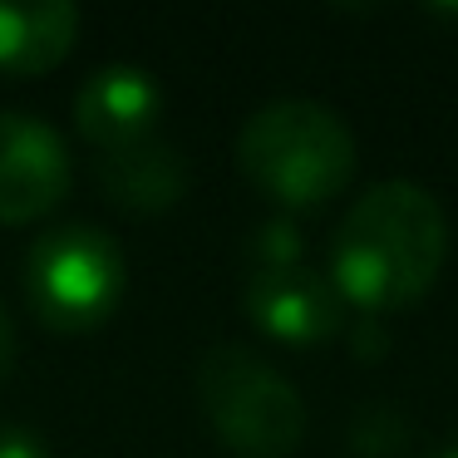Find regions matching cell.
I'll return each instance as SVG.
<instances>
[{
  "mask_svg": "<svg viewBox=\"0 0 458 458\" xmlns=\"http://www.w3.org/2000/svg\"><path fill=\"white\" fill-rule=\"evenodd\" d=\"M74 188V158L60 129L25 109H0V222L25 227Z\"/></svg>",
  "mask_w": 458,
  "mask_h": 458,
  "instance_id": "cell-5",
  "label": "cell"
},
{
  "mask_svg": "<svg viewBox=\"0 0 458 458\" xmlns=\"http://www.w3.org/2000/svg\"><path fill=\"white\" fill-rule=\"evenodd\" d=\"M123 286H129V261L114 232L94 222H64L25 251V296L40 326L60 335L94 330L119 310Z\"/></svg>",
  "mask_w": 458,
  "mask_h": 458,
  "instance_id": "cell-4",
  "label": "cell"
},
{
  "mask_svg": "<svg viewBox=\"0 0 458 458\" xmlns=\"http://www.w3.org/2000/svg\"><path fill=\"white\" fill-rule=\"evenodd\" d=\"M0 458H50V444L30 424H0Z\"/></svg>",
  "mask_w": 458,
  "mask_h": 458,
  "instance_id": "cell-12",
  "label": "cell"
},
{
  "mask_svg": "<svg viewBox=\"0 0 458 458\" xmlns=\"http://www.w3.org/2000/svg\"><path fill=\"white\" fill-rule=\"evenodd\" d=\"M350 444L365 458H389L404 444V424H399L394 409H365V414L355 419V428H350Z\"/></svg>",
  "mask_w": 458,
  "mask_h": 458,
  "instance_id": "cell-11",
  "label": "cell"
},
{
  "mask_svg": "<svg viewBox=\"0 0 458 458\" xmlns=\"http://www.w3.org/2000/svg\"><path fill=\"white\" fill-rule=\"evenodd\" d=\"M350 340H355V350L365 360H375L379 350H385V330H379V316H360L355 326H350Z\"/></svg>",
  "mask_w": 458,
  "mask_h": 458,
  "instance_id": "cell-13",
  "label": "cell"
},
{
  "mask_svg": "<svg viewBox=\"0 0 458 458\" xmlns=\"http://www.w3.org/2000/svg\"><path fill=\"white\" fill-rule=\"evenodd\" d=\"M251 257H257V271H276V267H301L306 247H301V232L286 217H276V222H261L257 227Z\"/></svg>",
  "mask_w": 458,
  "mask_h": 458,
  "instance_id": "cell-10",
  "label": "cell"
},
{
  "mask_svg": "<svg viewBox=\"0 0 458 458\" xmlns=\"http://www.w3.org/2000/svg\"><path fill=\"white\" fill-rule=\"evenodd\" d=\"M163 89L139 64H104L74 89V129L94 153H119L143 139H158Z\"/></svg>",
  "mask_w": 458,
  "mask_h": 458,
  "instance_id": "cell-7",
  "label": "cell"
},
{
  "mask_svg": "<svg viewBox=\"0 0 458 458\" xmlns=\"http://www.w3.org/2000/svg\"><path fill=\"white\" fill-rule=\"evenodd\" d=\"M448 257V217L419 182H375L340 217L330 242V281L360 316H385L419 301Z\"/></svg>",
  "mask_w": 458,
  "mask_h": 458,
  "instance_id": "cell-1",
  "label": "cell"
},
{
  "mask_svg": "<svg viewBox=\"0 0 458 458\" xmlns=\"http://www.w3.org/2000/svg\"><path fill=\"white\" fill-rule=\"evenodd\" d=\"M237 168L276 208L306 212L330 202L355 173V133L316 99L261 104L237 133Z\"/></svg>",
  "mask_w": 458,
  "mask_h": 458,
  "instance_id": "cell-2",
  "label": "cell"
},
{
  "mask_svg": "<svg viewBox=\"0 0 458 458\" xmlns=\"http://www.w3.org/2000/svg\"><path fill=\"white\" fill-rule=\"evenodd\" d=\"M80 40V11L70 0H0V70L5 74H45Z\"/></svg>",
  "mask_w": 458,
  "mask_h": 458,
  "instance_id": "cell-9",
  "label": "cell"
},
{
  "mask_svg": "<svg viewBox=\"0 0 458 458\" xmlns=\"http://www.w3.org/2000/svg\"><path fill=\"white\" fill-rule=\"evenodd\" d=\"M198 399L212 434L242 458H286L306 438L296 385L247 345H212L202 355Z\"/></svg>",
  "mask_w": 458,
  "mask_h": 458,
  "instance_id": "cell-3",
  "label": "cell"
},
{
  "mask_svg": "<svg viewBox=\"0 0 458 458\" xmlns=\"http://www.w3.org/2000/svg\"><path fill=\"white\" fill-rule=\"evenodd\" d=\"M242 301H247L251 326L267 330L271 340H286V345H320L345 326V296L335 291V281L310 271L306 261L251 271Z\"/></svg>",
  "mask_w": 458,
  "mask_h": 458,
  "instance_id": "cell-6",
  "label": "cell"
},
{
  "mask_svg": "<svg viewBox=\"0 0 458 458\" xmlns=\"http://www.w3.org/2000/svg\"><path fill=\"white\" fill-rule=\"evenodd\" d=\"M94 173L104 198L119 202L123 212H168L188 192V158L168 139H143L133 148L99 153Z\"/></svg>",
  "mask_w": 458,
  "mask_h": 458,
  "instance_id": "cell-8",
  "label": "cell"
},
{
  "mask_svg": "<svg viewBox=\"0 0 458 458\" xmlns=\"http://www.w3.org/2000/svg\"><path fill=\"white\" fill-rule=\"evenodd\" d=\"M434 458H458V444H448V448H438Z\"/></svg>",
  "mask_w": 458,
  "mask_h": 458,
  "instance_id": "cell-15",
  "label": "cell"
},
{
  "mask_svg": "<svg viewBox=\"0 0 458 458\" xmlns=\"http://www.w3.org/2000/svg\"><path fill=\"white\" fill-rule=\"evenodd\" d=\"M11 369H15V316L0 301V385L11 379Z\"/></svg>",
  "mask_w": 458,
  "mask_h": 458,
  "instance_id": "cell-14",
  "label": "cell"
}]
</instances>
